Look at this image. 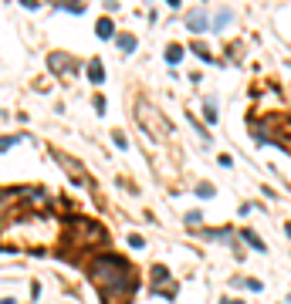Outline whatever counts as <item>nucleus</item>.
I'll use <instances>...</instances> for the list:
<instances>
[{"instance_id": "f257e3e1", "label": "nucleus", "mask_w": 291, "mask_h": 304, "mask_svg": "<svg viewBox=\"0 0 291 304\" xmlns=\"http://www.w3.org/2000/svg\"><path fill=\"white\" fill-rule=\"evenodd\" d=\"M88 281L98 287V294H102L105 304H129V298H132V291L139 284L136 270L125 264L122 257H116V253L95 257L88 264Z\"/></svg>"}, {"instance_id": "f03ea898", "label": "nucleus", "mask_w": 291, "mask_h": 304, "mask_svg": "<svg viewBox=\"0 0 291 304\" xmlns=\"http://www.w3.org/2000/svg\"><path fill=\"white\" fill-rule=\"evenodd\" d=\"M186 24H190L196 34H200V31H207V14H203V10H193V14L186 17Z\"/></svg>"}, {"instance_id": "7ed1b4c3", "label": "nucleus", "mask_w": 291, "mask_h": 304, "mask_svg": "<svg viewBox=\"0 0 291 304\" xmlns=\"http://www.w3.org/2000/svg\"><path fill=\"white\" fill-rule=\"evenodd\" d=\"M166 61H170V64H179V61H183V48H179V44H170V48H166Z\"/></svg>"}, {"instance_id": "20e7f679", "label": "nucleus", "mask_w": 291, "mask_h": 304, "mask_svg": "<svg viewBox=\"0 0 291 304\" xmlns=\"http://www.w3.org/2000/svg\"><path fill=\"white\" fill-rule=\"evenodd\" d=\"M88 78H92L95 85H102V78H105V71H102V61H92V64H88Z\"/></svg>"}, {"instance_id": "39448f33", "label": "nucleus", "mask_w": 291, "mask_h": 304, "mask_svg": "<svg viewBox=\"0 0 291 304\" xmlns=\"http://www.w3.org/2000/svg\"><path fill=\"white\" fill-rule=\"evenodd\" d=\"M132 48H136V38H132V34H118V51H125V54H129Z\"/></svg>"}, {"instance_id": "423d86ee", "label": "nucleus", "mask_w": 291, "mask_h": 304, "mask_svg": "<svg viewBox=\"0 0 291 304\" xmlns=\"http://www.w3.org/2000/svg\"><path fill=\"white\" fill-rule=\"evenodd\" d=\"M244 240H247L254 250H264V240H261V237H254V230H244Z\"/></svg>"}, {"instance_id": "0eeeda50", "label": "nucleus", "mask_w": 291, "mask_h": 304, "mask_svg": "<svg viewBox=\"0 0 291 304\" xmlns=\"http://www.w3.org/2000/svg\"><path fill=\"white\" fill-rule=\"evenodd\" d=\"M98 38H112V20H109V17L98 20Z\"/></svg>"}, {"instance_id": "6e6552de", "label": "nucleus", "mask_w": 291, "mask_h": 304, "mask_svg": "<svg viewBox=\"0 0 291 304\" xmlns=\"http://www.w3.org/2000/svg\"><path fill=\"white\" fill-rule=\"evenodd\" d=\"M166 277H170V270H166L163 264H159V267H153V284H163Z\"/></svg>"}, {"instance_id": "1a4fd4ad", "label": "nucleus", "mask_w": 291, "mask_h": 304, "mask_svg": "<svg viewBox=\"0 0 291 304\" xmlns=\"http://www.w3.org/2000/svg\"><path fill=\"white\" fill-rule=\"evenodd\" d=\"M129 247H146V240H142V237H139V233H132V237H129Z\"/></svg>"}, {"instance_id": "9d476101", "label": "nucleus", "mask_w": 291, "mask_h": 304, "mask_svg": "<svg viewBox=\"0 0 291 304\" xmlns=\"http://www.w3.org/2000/svg\"><path fill=\"white\" fill-rule=\"evenodd\" d=\"M196 196H214V186H210V183H203V186L196 190Z\"/></svg>"}, {"instance_id": "9b49d317", "label": "nucleus", "mask_w": 291, "mask_h": 304, "mask_svg": "<svg viewBox=\"0 0 291 304\" xmlns=\"http://www.w3.org/2000/svg\"><path fill=\"white\" fill-rule=\"evenodd\" d=\"M17 142H20V139H0V152L10 149V146H17Z\"/></svg>"}, {"instance_id": "f8f14e48", "label": "nucleus", "mask_w": 291, "mask_h": 304, "mask_svg": "<svg viewBox=\"0 0 291 304\" xmlns=\"http://www.w3.org/2000/svg\"><path fill=\"white\" fill-rule=\"evenodd\" d=\"M203 115H207V122H217V108H214V105H207V112H203Z\"/></svg>"}, {"instance_id": "ddd939ff", "label": "nucleus", "mask_w": 291, "mask_h": 304, "mask_svg": "<svg viewBox=\"0 0 291 304\" xmlns=\"http://www.w3.org/2000/svg\"><path fill=\"white\" fill-rule=\"evenodd\" d=\"M0 304H14V301H0Z\"/></svg>"}, {"instance_id": "4468645a", "label": "nucleus", "mask_w": 291, "mask_h": 304, "mask_svg": "<svg viewBox=\"0 0 291 304\" xmlns=\"http://www.w3.org/2000/svg\"><path fill=\"white\" fill-rule=\"evenodd\" d=\"M288 237H291V223H288Z\"/></svg>"}, {"instance_id": "2eb2a0df", "label": "nucleus", "mask_w": 291, "mask_h": 304, "mask_svg": "<svg viewBox=\"0 0 291 304\" xmlns=\"http://www.w3.org/2000/svg\"><path fill=\"white\" fill-rule=\"evenodd\" d=\"M231 304H244V301H231Z\"/></svg>"}]
</instances>
